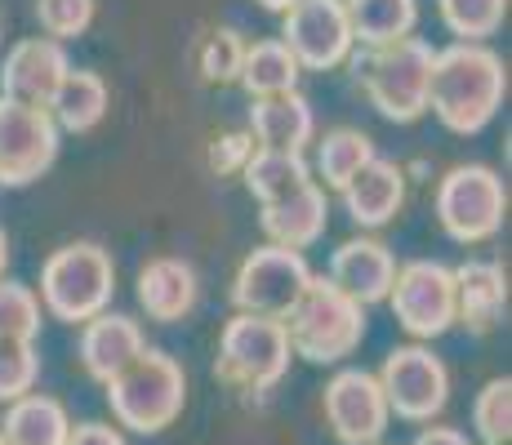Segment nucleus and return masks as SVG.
Here are the masks:
<instances>
[{"label": "nucleus", "instance_id": "obj_11", "mask_svg": "<svg viewBox=\"0 0 512 445\" xmlns=\"http://www.w3.org/2000/svg\"><path fill=\"white\" fill-rule=\"evenodd\" d=\"M58 147L63 134L45 107L0 98V187H32L54 170Z\"/></svg>", "mask_w": 512, "mask_h": 445}, {"label": "nucleus", "instance_id": "obj_33", "mask_svg": "<svg viewBox=\"0 0 512 445\" xmlns=\"http://www.w3.org/2000/svg\"><path fill=\"white\" fill-rule=\"evenodd\" d=\"M98 0H36V23L49 41H76L90 32Z\"/></svg>", "mask_w": 512, "mask_h": 445}, {"label": "nucleus", "instance_id": "obj_22", "mask_svg": "<svg viewBox=\"0 0 512 445\" xmlns=\"http://www.w3.org/2000/svg\"><path fill=\"white\" fill-rule=\"evenodd\" d=\"M107 107H112V89L98 72H85V67H72L63 76V85L54 89L45 112L54 116L58 134H90L103 125Z\"/></svg>", "mask_w": 512, "mask_h": 445}, {"label": "nucleus", "instance_id": "obj_39", "mask_svg": "<svg viewBox=\"0 0 512 445\" xmlns=\"http://www.w3.org/2000/svg\"><path fill=\"white\" fill-rule=\"evenodd\" d=\"M0 445H5V441H0Z\"/></svg>", "mask_w": 512, "mask_h": 445}, {"label": "nucleus", "instance_id": "obj_29", "mask_svg": "<svg viewBox=\"0 0 512 445\" xmlns=\"http://www.w3.org/2000/svg\"><path fill=\"white\" fill-rule=\"evenodd\" d=\"M472 432H477L481 445H508L512 437V379L508 374L481 383V392L472 397Z\"/></svg>", "mask_w": 512, "mask_h": 445}, {"label": "nucleus", "instance_id": "obj_10", "mask_svg": "<svg viewBox=\"0 0 512 445\" xmlns=\"http://www.w3.org/2000/svg\"><path fill=\"white\" fill-rule=\"evenodd\" d=\"M312 281V267L303 259V250H285V245H259L241 259L232 276V308L272 316L281 321L285 312L299 303L303 285Z\"/></svg>", "mask_w": 512, "mask_h": 445}, {"label": "nucleus", "instance_id": "obj_17", "mask_svg": "<svg viewBox=\"0 0 512 445\" xmlns=\"http://www.w3.org/2000/svg\"><path fill=\"white\" fill-rule=\"evenodd\" d=\"M455 272V325L486 339L508 316V272L499 259H468Z\"/></svg>", "mask_w": 512, "mask_h": 445}, {"label": "nucleus", "instance_id": "obj_23", "mask_svg": "<svg viewBox=\"0 0 512 445\" xmlns=\"http://www.w3.org/2000/svg\"><path fill=\"white\" fill-rule=\"evenodd\" d=\"M72 432V414L58 397L45 392H27V397L5 405L0 419V441L5 445H67Z\"/></svg>", "mask_w": 512, "mask_h": 445}, {"label": "nucleus", "instance_id": "obj_4", "mask_svg": "<svg viewBox=\"0 0 512 445\" xmlns=\"http://www.w3.org/2000/svg\"><path fill=\"white\" fill-rule=\"evenodd\" d=\"M103 388H107V405H112V419L121 428L139 432V437H156V432L179 423L187 405V370L179 365V356L161 348H143Z\"/></svg>", "mask_w": 512, "mask_h": 445}, {"label": "nucleus", "instance_id": "obj_20", "mask_svg": "<svg viewBox=\"0 0 512 445\" xmlns=\"http://www.w3.org/2000/svg\"><path fill=\"white\" fill-rule=\"evenodd\" d=\"M147 348V334L134 316L125 312H98L81 325V343H76V356H81V370L90 374L94 383H107L125 370Z\"/></svg>", "mask_w": 512, "mask_h": 445}, {"label": "nucleus", "instance_id": "obj_18", "mask_svg": "<svg viewBox=\"0 0 512 445\" xmlns=\"http://www.w3.org/2000/svg\"><path fill=\"white\" fill-rule=\"evenodd\" d=\"M406 187L410 183H406V174H401L397 161H388V156H370V161L343 183L339 201H343L348 219L357 223L361 232H379V227H388L401 214V205H406Z\"/></svg>", "mask_w": 512, "mask_h": 445}, {"label": "nucleus", "instance_id": "obj_24", "mask_svg": "<svg viewBox=\"0 0 512 445\" xmlns=\"http://www.w3.org/2000/svg\"><path fill=\"white\" fill-rule=\"evenodd\" d=\"M312 143H317V152H312V178H317L326 192H343V183H348L370 156H379L374 138L366 130H352V125L326 130L321 138H312Z\"/></svg>", "mask_w": 512, "mask_h": 445}, {"label": "nucleus", "instance_id": "obj_6", "mask_svg": "<svg viewBox=\"0 0 512 445\" xmlns=\"http://www.w3.org/2000/svg\"><path fill=\"white\" fill-rule=\"evenodd\" d=\"M290 339L285 325L272 316L236 312L219 330V352H214V379L228 383L232 392L245 397H268L272 388L290 374Z\"/></svg>", "mask_w": 512, "mask_h": 445}, {"label": "nucleus", "instance_id": "obj_27", "mask_svg": "<svg viewBox=\"0 0 512 445\" xmlns=\"http://www.w3.org/2000/svg\"><path fill=\"white\" fill-rule=\"evenodd\" d=\"M245 183V192L254 196V201H277V196L294 192V187H303L312 178V165L303 152H277V147H254V156L245 161V170L236 174Z\"/></svg>", "mask_w": 512, "mask_h": 445}, {"label": "nucleus", "instance_id": "obj_35", "mask_svg": "<svg viewBox=\"0 0 512 445\" xmlns=\"http://www.w3.org/2000/svg\"><path fill=\"white\" fill-rule=\"evenodd\" d=\"M67 445H130L125 441L121 428H112V423H72V432H67Z\"/></svg>", "mask_w": 512, "mask_h": 445}, {"label": "nucleus", "instance_id": "obj_31", "mask_svg": "<svg viewBox=\"0 0 512 445\" xmlns=\"http://www.w3.org/2000/svg\"><path fill=\"white\" fill-rule=\"evenodd\" d=\"M41 383V348L36 339H0V405L27 397Z\"/></svg>", "mask_w": 512, "mask_h": 445}, {"label": "nucleus", "instance_id": "obj_26", "mask_svg": "<svg viewBox=\"0 0 512 445\" xmlns=\"http://www.w3.org/2000/svg\"><path fill=\"white\" fill-rule=\"evenodd\" d=\"M303 67L294 63V54L277 41H245V58H241V72H236V85L245 89L250 98H272V94H290L299 89Z\"/></svg>", "mask_w": 512, "mask_h": 445}, {"label": "nucleus", "instance_id": "obj_37", "mask_svg": "<svg viewBox=\"0 0 512 445\" xmlns=\"http://www.w3.org/2000/svg\"><path fill=\"white\" fill-rule=\"evenodd\" d=\"M259 5L268 9V14H285V9H290V5H299V0H259Z\"/></svg>", "mask_w": 512, "mask_h": 445}, {"label": "nucleus", "instance_id": "obj_14", "mask_svg": "<svg viewBox=\"0 0 512 445\" xmlns=\"http://www.w3.org/2000/svg\"><path fill=\"white\" fill-rule=\"evenodd\" d=\"M67 72H72V58H67L63 41L23 36L0 58V98H14L23 107H49V98H54V89L63 85Z\"/></svg>", "mask_w": 512, "mask_h": 445}, {"label": "nucleus", "instance_id": "obj_13", "mask_svg": "<svg viewBox=\"0 0 512 445\" xmlns=\"http://www.w3.org/2000/svg\"><path fill=\"white\" fill-rule=\"evenodd\" d=\"M321 410H326V423L339 445H379L392 423L379 379L357 365H343L330 374V383L321 388Z\"/></svg>", "mask_w": 512, "mask_h": 445}, {"label": "nucleus", "instance_id": "obj_30", "mask_svg": "<svg viewBox=\"0 0 512 445\" xmlns=\"http://www.w3.org/2000/svg\"><path fill=\"white\" fill-rule=\"evenodd\" d=\"M241 58H245L241 32H236V27H214V32H205L201 45H196V72H201L205 85H236Z\"/></svg>", "mask_w": 512, "mask_h": 445}, {"label": "nucleus", "instance_id": "obj_1", "mask_svg": "<svg viewBox=\"0 0 512 445\" xmlns=\"http://www.w3.org/2000/svg\"><path fill=\"white\" fill-rule=\"evenodd\" d=\"M508 98V67L486 41H455L432 54L428 112L450 134L472 138L499 116Z\"/></svg>", "mask_w": 512, "mask_h": 445}, {"label": "nucleus", "instance_id": "obj_16", "mask_svg": "<svg viewBox=\"0 0 512 445\" xmlns=\"http://www.w3.org/2000/svg\"><path fill=\"white\" fill-rule=\"evenodd\" d=\"M392 276H397V254H392L379 236H366V232L343 241L339 250L330 254V267H326V281L339 285L361 308H374V303L388 299Z\"/></svg>", "mask_w": 512, "mask_h": 445}, {"label": "nucleus", "instance_id": "obj_7", "mask_svg": "<svg viewBox=\"0 0 512 445\" xmlns=\"http://www.w3.org/2000/svg\"><path fill=\"white\" fill-rule=\"evenodd\" d=\"M432 214L455 245H486L504 232L508 183L490 165H455L437 178Z\"/></svg>", "mask_w": 512, "mask_h": 445}, {"label": "nucleus", "instance_id": "obj_9", "mask_svg": "<svg viewBox=\"0 0 512 445\" xmlns=\"http://www.w3.org/2000/svg\"><path fill=\"white\" fill-rule=\"evenodd\" d=\"M374 379H379L392 419L432 423L450 401V370L428 343L392 348L388 356H383V365H379Z\"/></svg>", "mask_w": 512, "mask_h": 445}, {"label": "nucleus", "instance_id": "obj_21", "mask_svg": "<svg viewBox=\"0 0 512 445\" xmlns=\"http://www.w3.org/2000/svg\"><path fill=\"white\" fill-rule=\"evenodd\" d=\"M259 147H277V152H308L317 138V116L312 103L290 89V94H272V98H250V125Z\"/></svg>", "mask_w": 512, "mask_h": 445}, {"label": "nucleus", "instance_id": "obj_5", "mask_svg": "<svg viewBox=\"0 0 512 445\" xmlns=\"http://www.w3.org/2000/svg\"><path fill=\"white\" fill-rule=\"evenodd\" d=\"M112 294H116V263L112 250H103L98 241L58 245L41 263L36 299H41L45 316H54L63 325H85L90 316L107 312Z\"/></svg>", "mask_w": 512, "mask_h": 445}, {"label": "nucleus", "instance_id": "obj_36", "mask_svg": "<svg viewBox=\"0 0 512 445\" xmlns=\"http://www.w3.org/2000/svg\"><path fill=\"white\" fill-rule=\"evenodd\" d=\"M415 445H472L464 428H450V423H428L415 437Z\"/></svg>", "mask_w": 512, "mask_h": 445}, {"label": "nucleus", "instance_id": "obj_25", "mask_svg": "<svg viewBox=\"0 0 512 445\" xmlns=\"http://www.w3.org/2000/svg\"><path fill=\"white\" fill-rule=\"evenodd\" d=\"M343 9L357 49L392 45L401 36H415L419 27V0H343Z\"/></svg>", "mask_w": 512, "mask_h": 445}, {"label": "nucleus", "instance_id": "obj_38", "mask_svg": "<svg viewBox=\"0 0 512 445\" xmlns=\"http://www.w3.org/2000/svg\"><path fill=\"white\" fill-rule=\"evenodd\" d=\"M5 267H9V236H5V227H0V276H5Z\"/></svg>", "mask_w": 512, "mask_h": 445}, {"label": "nucleus", "instance_id": "obj_3", "mask_svg": "<svg viewBox=\"0 0 512 445\" xmlns=\"http://www.w3.org/2000/svg\"><path fill=\"white\" fill-rule=\"evenodd\" d=\"M290 352L308 365H343L366 343V308L330 285L326 276H312L303 285L299 303L281 316Z\"/></svg>", "mask_w": 512, "mask_h": 445}, {"label": "nucleus", "instance_id": "obj_15", "mask_svg": "<svg viewBox=\"0 0 512 445\" xmlns=\"http://www.w3.org/2000/svg\"><path fill=\"white\" fill-rule=\"evenodd\" d=\"M259 227L272 245H285V250H312L330 227V192L317 183V178H308L303 187L277 196V201H263L259 205Z\"/></svg>", "mask_w": 512, "mask_h": 445}, {"label": "nucleus", "instance_id": "obj_19", "mask_svg": "<svg viewBox=\"0 0 512 445\" xmlns=\"http://www.w3.org/2000/svg\"><path fill=\"white\" fill-rule=\"evenodd\" d=\"M134 294H139V308L147 312V321L174 325L183 316H192V308L201 303V276L179 254H156V259L139 267Z\"/></svg>", "mask_w": 512, "mask_h": 445}, {"label": "nucleus", "instance_id": "obj_12", "mask_svg": "<svg viewBox=\"0 0 512 445\" xmlns=\"http://www.w3.org/2000/svg\"><path fill=\"white\" fill-rule=\"evenodd\" d=\"M281 45L303 72H334L357 49L343 0H299L281 14Z\"/></svg>", "mask_w": 512, "mask_h": 445}, {"label": "nucleus", "instance_id": "obj_8", "mask_svg": "<svg viewBox=\"0 0 512 445\" xmlns=\"http://www.w3.org/2000/svg\"><path fill=\"white\" fill-rule=\"evenodd\" d=\"M383 303L410 339L432 343L455 330V272L437 259L397 263V276H392V290Z\"/></svg>", "mask_w": 512, "mask_h": 445}, {"label": "nucleus", "instance_id": "obj_34", "mask_svg": "<svg viewBox=\"0 0 512 445\" xmlns=\"http://www.w3.org/2000/svg\"><path fill=\"white\" fill-rule=\"evenodd\" d=\"M254 134L250 130H228V134H219L210 143V152H205V161H210V170L219 174V178H232V174H241L245 170V161L254 156Z\"/></svg>", "mask_w": 512, "mask_h": 445}, {"label": "nucleus", "instance_id": "obj_2", "mask_svg": "<svg viewBox=\"0 0 512 445\" xmlns=\"http://www.w3.org/2000/svg\"><path fill=\"white\" fill-rule=\"evenodd\" d=\"M432 49L423 36H401L392 45L352 49V81L370 98V107L392 125H415L428 116V81H432Z\"/></svg>", "mask_w": 512, "mask_h": 445}, {"label": "nucleus", "instance_id": "obj_32", "mask_svg": "<svg viewBox=\"0 0 512 445\" xmlns=\"http://www.w3.org/2000/svg\"><path fill=\"white\" fill-rule=\"evenodd\" d=\"M45 321V308L32 285L0 276V339H36Z\"/></svg>", "mask_w": 512, "mask_h": 445}, {"label": "nucleus", "instance_id": "obj_28", "mask_svg": "<svg viewBox=\"0 0 512 445\" xmlns=\"http://www.w3.org/2000/svg\"><path fill=\"white\" fill-rule=\"evenodd\" d=\"M437 14L455 41H490L508 18V0H437Z\"/></svg>", "mask_w": 512, "mask_h": 445}]
</instances>
